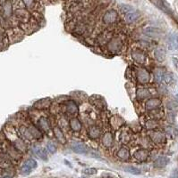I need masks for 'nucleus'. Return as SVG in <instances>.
<instances>
[{
	"label": "nucleus",
	"instance_id": "obj_43",
	"mask_svg": "<svg viewBox=\"0 0 178 178\" xmlns=\"http://www.w3.org/2000/svg\"><path fill=\"white\" fill-rule=\"evenodd\" d=\"M102 177L104 178H115L113 175H107V174H103L102 175Z\"/></svg>",
	"mask_w": 178,
	"mask_h": 178
},
{
	"label": "nucleus",
	"instance_id": "obj_26",
	"mask_svg": "<svg viewBox=\"0 0 178 178\" xmlns=\"http://www.w3.org/2000/svg\"><path fill=\"white\" fill-rule=\"evenodd\" d=\"M33 152L35 153V155H36L37 157H39V158H41V159L46 160V159L47 158V152H46L45 150H44L43 148H41V147H38V146L34 147V148H33Z\"/></svg>",
	"mask_w": 178,
	"mask_h": 178
},
{
	"label": "nucleus",
	"instance_id": "obj_4",
	"mask_svg": "<svg viewBox=\"0 0 178 178\" xmlns=\"http://www.w3.org/2000/svg\"><path fill=\"white\" fill-rule=\"evenodd\" d=\"M122 46H123L122 40L120 38H118L111 39L107 44V47H108V49L111 52H118V51H120Z\"/></svg>",
	"mask_w": 178,
	"mask_h": 178
},
{
	"label": "nucleus",
	"instance_id": "obj_12",
	"mask_svg": "<svg viewBox=\"0 0 178 178\" xmlns=\"http://www.w3.org/2000/svg\"><path fill=\"white\" fill-rule=\"evenodd\" d=\"M167 45L170 50H178V35L171 34L168 38Z\"/></svg>",
	"mask_w": 178,
	"mask_h": 178
},
{
	"label": "nucleus",
	"instance_id": "obj_19",
	"mask_svg": "<svg viewBox=\"0 0 178 178\" xmlns=\"http://www.w3.org/2000/svg\"><path fill=\"white\" fill-rule=\"evenodd\" d=\"M69 124H70L71 129L74 132H79L82 129V124H81L80 120L77 118H72L69 120Z\"/></svg>",
	"mask_w": 178,
	"mask_h": 178
},
{
	"label": "nucleus",
	"instance_id": "obj_5",
	"mask_svg": "<svg viewBox=\"0 0 178 178\" xmlns=\"http://www.w3.org/2000/svg\"><path fill=\"white\" fill-rule=\"evenodd\" d=\"M136 76L139 82L141 84H146L150 81V73L144 69H138L136 71Z\"/></svg>",
	"mask_w": 178,
	"mask_h": 178
},
{
	"label": "nucleus",
	"instance_id": "obj_17",
	"mask_svg": "<svg viewBox=\"0 0 178 178\" xmlns=\"http://www.w3.org/2000/svg\"><path fill=\"white\" fill-rule=\"evenodd\" d=\"M169 162V158L166 156H160L154 161V167L161 168L166 167Z\"/></svg>",
	"mask_w": 178,
	"mask_h": 178
},
{
	"label": "nucleus",
	"instance_id": "obj_13",
	"mask_svg": "<svg viewBox=\"0 0 178 178\" xmlns=\"http://www.w3.org/2000/svg\"><path fill=\"white\" fill-rule=\"evenodd\" d=\"M51 104V99L50 98H43L41 100H39L38 102L35 103L34 107L39 109V110H44L47 109Z\"/></svg>",
	"mask_w": 178,
	"mask_h": 178
},
{
	"label": "nucleus",
	"instance_id": "obj_29",
	"mask_svg": "<svg viewBox=\"0 0 178 178\" xmlns=\"http://www.w3.org/2000/svg\"><path fill=\"white\" fill-rule=\"evenodd\" d=\"M23 5L25 6V7H27L28 9L30 10H34L37 6V1L36 0H22Z\"/></svg>",
	"mask_w": 178,
	"mask_h": 178
},
{
	"label": "nucleus",
	"instance_id": "obj_10",
	"mask_svg": "<svg viewBox=\"0 0 178 178\" xmlns=\"http://www.w3.org/2000/svg\"><path fill=\"white\" fill-rule=\"evenodd\" d=\"M132 56L134 60L138 63H144L145 61H146V55H145V54L140 49L134 50L132 52Z\"/></svg>",
	"mask_w": 178,
	"mask_h": 178
},
{
	"label": "nucleus",
	"instance_id": "obj_37",
	"mask_svg": "<svg viewBox=\"0 0 178 178\" xmlns=\"http://www.w3.org/2000/svg\"><path fill=\"white\" fill-rule=\"evenodd\" d=\"M47 151H49L50 153H55L56 151H57V147H56L55 143H53L51 142L47 143Z\"/></svg>",
	"mask_w": 178,
	"mask_h": 178
},
{
	"label": "nucleus",
	"instance_id": "obj_2",
	"mask_svg": "<svg viewBox=\"0 0 178 178\" xmlns=\"http://www.w3.org/2000/svg\"><path fill=\"white\" fill-rule=\"evenodd\" d=\"M71 149L79 154H87L89 152V148L86 146V145L83 142H73L71 144Z\"/></svg>",
	"mask_w": 178,
	"mask_h": 178
},
{
	"label": "nucleus",
	"instance_id": "obj_34",
	"mask_svg": "<svg viewBox=\"0 0 178 178\" xmlns=\"http://www.w3.org/2000/svg\"><path fill=\"white\" fill-rule=\"evenodd\" d=\"M163 116V112L161 111V110H151V117L153 119H160V118H162Z\"/></svg>",
	"mask_w": 178,
	"mask_h": 178
},
{
	"label": "nucleus",
	"instance_id": "obj_18",
	"mask_svg": "<svg viewBox=\"0 0 178 178\" xmlns=\"http://www.w3.org/2000/svg\"><path fill=\"white\" fill-rule=\"evenodd\" d=\"M154 55H155V58L158 61L162 62L166 59V51H165L164 48H162V47H158V48H156L155 51H154Z\"/></svg>",
	"mask_w": 178,
	"mask_h": 178
},
{
	"label": "nucleus",
	"instance_id": "obj_24",
	"mask_svg": "<svg viewBox=\"0 0 178 178\" xmlns=\"http://www.w3.org/2000/svg\"><path fill=\"white\" fill-rule=\"evenodd\" d=\"M28 128L29 130L30 131V134L32 135L34 139H40L42 137V135L40 133V130H39V128H37L35 126L33 125H29L28 126Z\"/></svg>",
	"mask_w": 178,
	"mask_h": 178
},
{
	"label": "nucleus",
	"instance_id": "obj_23",
	"mask_svg": "<svg viewBox=\"0 0 178 178\" xmlns=\"http://www.w3.org/2000/svg\"><path fill=\"white\" fill-rule=\"evenodd\" d=\"M54 135L56 136V138L61 142V143H66V136H64L63 131L58 127V126H55L54 127Z\"/></svg>",
	"mask_w": 178,
	"mask_h": 178
},
{
	"label": "nucleus",
	"instance_id": "obj_32",
	"mask_svg": "<svg viewBox=\"0 0 178 178\" xmlns=\"http://www.w3.org/2000/svg\"><path fill=\"white\" fill-rule=\"evenodd\" d=\"M120 11L124 14H127V13H130L135 10L133 6H129V5H122V6H120Z\"/></svg>",
	"mask_w": 178,
	"mask_h": 178
},
{
	"label": "nucleus",
	"instance_id": "obj_41",
	"mask_svg": "<svg viewBox=\"0 0 178 178\" xmlns=\"http://www.w3.org/2000/svg\"><path fill=\"white\" fill-rule=\"evenodd\" d=\"M167 107H168L169 110H174V109H176L178 107V103H176V102H170V103H168Z\"/></svg>",
	"mask_w": 178,
	"mask_h": 178
},
{
	"label": "nucleus",
	"instance_id": "obj_20",
	"mask_svg": "<svg viewBox=\"0 0 178 178\" xmlns=\"http://www.w3.org/2000/svg\"><path fill=\"white\" fill-rule=\"evenodd\" d=\"M102 144L104 145V147L106 148H110L112 147L113 145V136L111 135V133L107 132L103 135L102 138Z\"/></svg>",
	"mask_w": 178,
	"mask_h": 178
},
{
	"label": "nucleus",
	"instance_id": "obj_22",
	"mask_svg": "<svg viewBox=\"0 0 178 178\" xmlns=\"http://www.w3.org/2000/svg\"><path fill=\"white\" fill-rule=\"evenodd\" d=\"M39 126L42 131H44L46 133H48L50 130L49 123H48V120L46 118H40L39 119Z\"/></svg>",
	"mask_w": 178,
	"mask_h": 178
},
{
	"label": "nucleus",
	"instance_id": "obj_44",
	"mask_svg": "<svg viewBox=\"0 0 178 178\" xmlns=\"http://www.w3.org/2000/svg\"><path fill=\"white\" fill-rule=\"evenodd\" d=\"M3 178H12L11 176H4Z\"/></svg>",
	"mask_w": 178,
	"mask_h": 178
},
{
	"label": "nucleus",
	"instance_id": "obj_11",
	"mask_svg": "<svg viewBox=\"0 0 178 178\" xmlns=\"http://www.w3.org/2000/svg\"><path fill=\"white\" fill-rule=\"evenodd\" d=\"M88 135L89 137L92 140H96V139H99L100 135H101V130L99 126H92L89 128L88 130Z\"/></svg>",
	"mask_w": 178,
	"mask_h": 178
},
{
	"label": "nucleus",
	"instance_id": "obj_1",
	"mask_svg": "<svg viewBox=\"0 0 178 178\" xmlns=\"http://www.w3.org/2000/svg\"><path fill=\"white\" fill-rule=\"evenodd\" d=\"M117 19H118V13L114 9L108 10L103 15V22L106 24L114 23V22H116L117 21Z\"/></svg>",
	"mask_w": 178,
	"mask_h": 178
},
{
	"label": "nucleus",
	"instance_id": "obj_27",
	"mask_svg": "<svg viewBox=\"0 0 178 178\" xmlns=\"http://www.w3.org/2000/svg\"><path fill=\"white\" fill-rule=\"evenodd\" d=\"M15 13H16V15H17V17H18L19 19L23 20V21H25V22L30 18V14H29L28 11H26L25 9H23V8L17 10Z\"/></svg>",
	"mask_w": 178,
	"mask_h": 178
},
{
	"label": "nucleus",
	"instance_id": "obj_16",
	"mask_svg": "<svg viewBox=\"0 0 178 178\" xmlns=\"http://www.w3.org/2000/svg\"><path fill=\"white\" fill-rule=\"evenodd\" d=\"M66 111L72 116H74L78 113V107L73 101L66 102Z\"/></svg>",
	"mask_w": 178,
	"mask_h": 178
},
{
	"label": "nucleus",
	"instance_id": "obj_36",
	"mask_svg": "<svg viewBox=\"0 0 178 178\" xmlns=\"http://www.w3.org/2000/svg\"><path fill=\"white\" fill-rule=\"evenodd\" d=\"M4 13L6 16H10L12 14V6L10 3H6L4 6Z\"/></svg>",
	"mask_w": 178,
	"mask_h": 178
},
{
	"label": "nucleus",
	"instance_id": "obj_14",
	"mask_svg": "<svg viewBox=\"0 0 178 178\" xmlns=\"http://www.w3.org/2000/svg\"><path fill=\"white\" fill-rule=\"evenodd\" d=\"M117 156L120 160L126 161L130 158V151H129V150L126 147H122L117 152Z\"/></svg>",
	"mask_w": 178,
	"mask_h": 178
},
{
	"label": "nucleus",
	"instance_id": "obj_6",
	"mask_svg": "<svg viewBox=\"0 0 178 178\" xmlns=\"http://www.w3.org/2000/svg\"><path fill=\"white\" fill-rule=\"evenodd\" d=\"M150 137L151 141L157 144H162L166 142V136L163 133L159 131H152L150 134Z\"/></svg>",
	"mask_w": 178,
	"mask_h": 178
},
{
	"label": "nucleus",
	"instance_id": "obj_39",
	"mask_svg": "<svg viewBox=\"0 0 178 178\" xmlns=\"http://www.w3.org/2000/svg\"><path fill=\"white\" fill-rule=\"evenodd\" d=\"M31 168H30L29 167H27L26 165H24L23 164V166L22 167V168H21V172L23 174V175H28V174H30V172H31Z\"/></svg>",
	"mask_w": 178,
	"mask_h": 178
},
{
	"label": "nucleus",
	"instance_id": "obj_33",
	"mask_svg": "<svg viewBox=\"0 0 178 178\" xmlns=\"http://www.w3.org/2000/svg\"><path fill=\"white\" fill-rule=\"evenodd\" d=\"M24 165H26L27 167H29L31 169H34L37 168V162L36 160H34L33 158H29L27 159L25 162H24Z\"/></svg>",
	"mask_w": 178,
	"mask_h": 178
},
{
	"label": "nucleus",
	"instance_id": "obj_45",
	"mask_svg": "<svg viewBox=\"0 0 178 178\" xmlns=\"http://www.w3.org/2000/svg\"><path fill=\"white\" fill-rule=\"evenodd\" d=\"M176 98H177V99H178V94H177V95H176Z\"/></svg>",
	"mask_w": 178,
	"mask_h": 178
},
{
	"label": "nucleus",
	"instance_id": "obj_30",
	"mask_svg": "<svg viewBox=\"0 0 178 178\" xmlns=\"http://www.w3.org/2000/svg\"><path fill=\"white\" fill-rule=\"evenodd\" d=\"M165 72L161 70V69H158L155 72H154V78L156 80V82L158 83H161L162 82V78L164 76Z\"/></svg>",
	"mask_w": 178,
	"mask_h": 178
},
{
	"label": "nucleus",
	"instance_id": "obj_8",
	"mask_svg": "<svg viewBox=\"0 0 178 178\" xmlns=\"http://www.w3.org/2000/svg\"><path fill=\"white\" fill-rule=\"evenodd\" d=\"M134 157L138 160L141 161V162H144L148 159L149 157V151L146 149H140L138 151H136L134 154Z\"/></svg>",
	"mask_w": 178,
	"mask_h": 178
},
{
	"label": "nucleus",
	"instance_id": "obj_28",
	"mask_svg": "<svg viewBox=\"0 0 178 178\" xmlns=\"http://www.w3.org/2000/svg\"><path fill=\"white\" fill-rule=\"evenodd\" d=\"M20 132L22 133V135H23V137L26 140L31 141L32 139H34L33 136H32V135L30 134V131L29 130L28 126H21L20 127Z\"/></svg>",
	"mask_w": 178,
	"mask_h": 178
},
{
	"label": "nucleus",
	"instance_id": "obj_40",
	"mask_svg": "<svg viewBox=\"0 0 178 178\" xmlns=\"http://www.w3.org/2000/svg\"><path fill=\"white\" fill-rule=\"evenodd\" d=\"M146 125L149 129H153L157 126V123L155 122V120H149Z\"/></svg>",
	"mask_w": 178,
	"mask_h": 178
},
{
	"label": "nucleus",
	"instance_id": "obj_35",
	"mask_svg": "<svg viewBox=\"0 0 178 178\" xmlns=\"http://www.w3.org/2000/svg\"><path fill=\"white\" fill-rule=\"evenodd\" d=\"M124 169H125V171L131 173V174H134V175H140L141 174V169H139L138 168H135V167H126Z\"/></svg>",
	"mask_w": 178,
	"mask_h": 178
},
{
	"label": "nucleus",
	"instance_id": "obj_25",
	"mask_svg": "<svg viewBox=\"0 0 178 178\" xmlns=\"http://www.w3.org/2000/svg\"><path fill=\"white\" fill-rule=\"evenodd\" d=\"M132 136H133V135H132V133L130 131H129V130H124L120 134V140L124 143H127V142H129L131 141Z\"/></svg>",
	"mask_w": 178,
	"mask_h": 178
},
{
	"label": "nucleus",
	"instance_id": "obj_42",
	"mask_svg": "<svg viewBox=\"0 0 178 178\" xmlns=\"http://www.w3.org/2000/svg\"><path fill=\"white\" fill-rule=\"evenodd\" d=\"M169 178H178V168H176L170 175Z\"/></svg>",
	"mask_w": 178,
	"mask_h": 178
},
{
	"label": "nucleus",
	"instance_id": "obj_3",
	"mask_svg": "<svg viewBox=\"0 0 178 178\" xmlns=\"http://www.w3.org/2000/svg\"><path fill=\"white\" fill-rule=\"evenodd\" d=\"M150 1L156 6L158 7L159 10H161L162 12H164L165 13L173 16V12L171 11V9L166 5V3L163 1V0H150Z\"/></svg>",
	"mask_w": 178,
	"mask_h": 178
},
{
	"label": "nucleus",
	"instance_id": "obj_9",
	"mask_svg": "<svg viewBox=\"0 0 178 178\" xmlns=\"http://www.w3.org/2000/svg\"><path fill=\"white\" fill-rule=\"evenodd\" d=\"M145 35H147L150 38H158L161 35V30L155 27H147L143 29Z\"/></svg>",
	"mask_w": 178,
	"mask_h": 178
},
{
	"label": "nucleus",
	"instance_id": "obj_21",
	"mask_svg": "<svg viewBox=\"0 0 178 178\" xmlns=\"http://www.w3.org/2000/svg\"><path fill=\"white\" fill-rule=\"evenodd\" d=\"M136 96L138 99H145V98H148V97L151 96L150 92L149 91V89L146 88H139L136 92Z\"/></svg>",
	"mask_w": 178,
	"mask_h": 178
},
{
	"label": "nucleus",
	"instance_id": "obj_31",
	"mask_svg": "<svg viewBox=\"0 0 178 178\" xmlns=\"http://www.w3.org/2000/svg\"><path fill=\"white\" fill-rule=\"evenodd\" d=\"M174 81V77L171 73H165L162 78V82L166 85H171Z\"/></svg>",
	"mask_w": 178,
	"mask_h": 178
},
{
	"label": "nucleus",
	"instance_id": "obj_38",
	"mask_svg": "<svg viewBox=\"0 0 178 178\" xmlns=\"http://www.w3.org/2000/svg\"><path fill=\"white\" fill-rule=\"evenodd\" d=\"M83 173L86 175H95V174L98 173V170H97L96 168H90L84 169Z\"/></svg>",
	"mask_w": 178,
	"mask_h": 178
},
{
	"label": "nucleus",
	"instance_id": "obj_7",
	"mask_svg": "<svg viewBox=\"0 0 178 178\" xmlns=\"http://www.w3.org/2000/svg\"><path fill=\"white\" fill-rule=\"evenodd\" d=\"M161 105V100L158 98H150L146 103H145V107H146L147 110H152L155 109H158Z\"/></svg>",
	"mask_w": 178,
	"mask_h": 178
},
{
	"label": "nucleus",
	"instance_id": "obj_15",
	"mask_svg": "<svg viewBox=\"0 0 178 178\" xmlns=\"http://www.w3.org/2000/svg\"><path fill=\"white\" fill-rule=\"evenodd\" d=\"M141 16V13L138 11H134L130 13H127L124 16V21L127 23H133L134 22H136Z\"/></svg>",
	"mask_w": 178,
	"mask_h": 178
}]
</instances>
